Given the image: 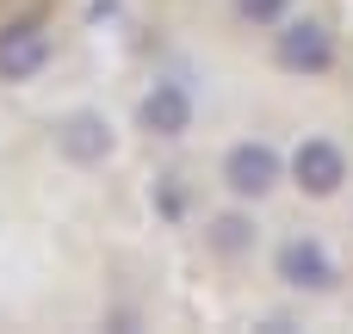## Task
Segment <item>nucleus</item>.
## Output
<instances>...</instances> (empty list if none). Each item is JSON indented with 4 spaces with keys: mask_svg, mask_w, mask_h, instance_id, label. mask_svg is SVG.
Masks as SVG:
<instances>
[{
    "mask_svg": "<svg viewBox=\"0 0 353 334\" xmlns=\"http://www.w3.org/2000/svg\"><path fill=\"white\" fill-rule=\"evenodd\" d=\"M335 31L323 25V19H279V31H273V62L285 68V74H304V81H316V74H329L335 68Z\"/></svg>",
    "mask_w": 353,
    "mask_h": 334,
    "instance_id": "obj_2",
    "label": "nucleus"
},
{
    "mask_svg": "<svg viewBox=\"0 0 353 334\" xmlns=\"http://www.w3.org/2000/svg\"><path fill=\"white\" fill-rule=\"evenodd\" d=\"M273 279H279L285 291L329 298V291L341 285V267H335V254H329V242H323V236H285V242H279V254H273Z\"/></svg>",
    "mask_w": 353,
    "mask_h": 334,
    "instance_id": "obj_1",
    "label": "nucleus"
},
{
    "mask_svg": "<svg viewBox=\"0 0 353 334\" xmlns=\"http://www.w3.org/2000/svg\"><path fill=\"white\" fill-rule=\"evenodd\" d=\"M43 68H50V25L43 19L0 25V81H37Z\"/></svg>",
    "mask_w": 353,
    "mask_h": 334,
    "instance_id": "obj_7",
    "label": "nucleus"
},
{
    "mask_svg": "<svg viewBox=\"0 0 353 334\" xmlns=\"http://www.w3.org/2000/svg\"><path fill=\"white\" fill-rule=\"evenodd\" d=\"M192 118H199V99H192L186 81H155V87L137 99V124H143L149 136H161V143H180V136L192 130Z\"/></svg>",
    "mask_w": 353,
    "mask_h": 334,
    "instance_id": "obj_5",
    "label": "nucleus"
},
{
    "mask_svg": "<svg viewBox=\"0 0 353 334\" xmlns=\"http://www.w3.org/2000/svg\"><path fill=\"white\" fill-rule=\"evenodd\" d=\"M236 19L242 25H279V19H292V0H236Z\"/></svg>",
    "mask_w": 353,
    "mask_h": 334,
    "instance_id": "obj_9",
    "label": "nucleus"
},
{
    "mask_svg": "<svg viewBox=\"0 0 353 334\" xmlns=\"http://www.w3.org/2000/svg\"><path fill=\"white\" fill-rule=\"evenodd\" d=\"M279 180H285V155H279L267 136H248V143H236V149L223 155V192L242 198V205H261Z\"/></svg>",
    "mask_w": 353,
    "mask_h": 334,
    "instance_id": "obj_3",
    "label": "nucleus"
},
{
    "mask_svg": "<svg viewBox=\"0 0 353 334\" xmlns=\"http://www.w3.org/2000/svg\"><path fill=\"white\" fill-rule=\"evenodd\" d=\"M285 174H292V186H298L304 198H335V192L347 186L353 161H347V149H341L335 136H304V143L292 149Z\"/></svg>",
    "mask_w": 353,
    "mask_h": 334,
    "instance_id": "obj_4",
    "label": "nucleus"
},
{
    "mask_svg": "<svg viewBox=\"0 0 353 334\" xmlns=\"http://www.w3.org/2000/svg\"><path fill=\"white\" fill-rule=\"evenodd\" d=\"M205 236H211V248H217L223 260H236V254H248V248H254V223H248L242 211H230V217H217V223H211Z\"/></svg>",
    "mask_w": 353,
    "mask_h": 334,
    "instance_id": "obj_8",
    "label": "nucleus"
},
{
    "mask_svg": "<svg viewBox=\"0 0 353 334\" xmlns=\"http://www.w3.org/2000/svg\"><path fill=\"white\" fill-rule=\"evenodd\" d=\"M112 149H118V136H112L105 112H87V105H81V112L56 118V155H62L68 167H105Z\"/></svg>",
    "mask_w": 353,
    "mask_h": 334,
    "instance_id": "obj_6",
    "label": "nucleus"
}]
</instances>
